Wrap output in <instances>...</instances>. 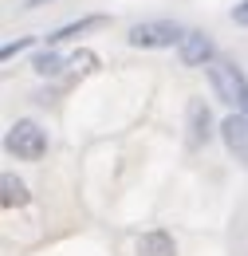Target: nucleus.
Listing matches in <instances>:
<instances>
[{
    "mask_svg": "<svg viewBox=\"0 0 248 256\" xmlns=\"http://www.w3.org/2000/svg\"><path fill=\"white\" fill-rule=\"evenodd\" d=\"M209 83H213V91L224 106H232V110H244L248 114V79L240 75V67L228 64V60H213L209 64Z\"/></svg>",
    "mask_w": 248,
    "mask_h": 256,
    "instance_id": "obj_1",
    "label": "nucleus"
},
{
    "mask_svg": "<svg viewBox=\"0 0 248 256\" xmlns=\"http://www.w3.org/2000/svg\"><path fill=\"white\" fill-rule=\"evenodd\" d=\"M4 146H8V154L20 162H40L48 154V134L36 126L32 118H20V122H12L8 126V138H4Z\"/></svg>",
    "mask_w": 248,
    "mask_h": 256,
    "instance_id": "obj_2",
    "label": "nucleus"
},
{
    "mask_svg": "<svg viewBox=\"0 0 248 256\" xmlns=\"http://www.w3.org/2000/svg\"><path fill=\"white\" fill-rule=\"evenodd\" d=\"M130 48H142V52H158V48H174L186 40V28L174 24V20H150V24H134L130 28Z\"/></svg>",
    "mask_w": 248,
    "mask_h": 256,
    "instance_id": "obj_3",
    "label": "nucleus"
},
{
    "mask_svg": "<svg viewBox=\"0 0 248 256\" xmlns=\"http://www.w3.org/2000/svg\"><path fill=\"white\" fill-rule=\"evenodd\" d=\"M182 52V64L186 67H209L213 64V40L205 32H186V40L178 44Z\"/></svg>",
    "mask_w": 248,
    "mask_h": 256,
    "instance_id": "obj_4",
    "label": "nucleus"
},
{
    "mask_svg": "<svg viewBox=\"0 0 248 256\" xmlns=\"http://www.w3.org/2000/svg\"><path fill=\"white\" fill-rule=\"evenodd\" d=\"M220 138H224V146H228L232 154L248 158V114L244 110H232V114L220 122Z\"/></svg>",
    "mask_w": 248,
    "mask_h": 256,
    "instance_id": "obj_5",
    "label": "nucleus"
},
{
    "mask_svg": "<svg viewBox=\"0 0 248 256\" xmlns=\"http://www.w3.org/2000/svg\"><path fill=\"white\" fill-rule=\"evenodd\" d=\"M209 138H213V114H209V106L197 98V102H189V146L201 150Z\"/></svg>",
    "mask_w": 248,
    "mask_h": 256,
    "instance_id": "obj_6",
    "label": "nucleus"
},
{
    "mask_svg": "<svg viewBox=\"0 0 248 256\" xmlns=\"http://www.w3.org/2000/svg\"><path fill=\"white\" fill-rule=\"evenodd\" d=\"M134 252L138 256H178V244H174V236L166 228H150V232H142L134 240Z\"/></svg>",
    "mask_w": 248,
    "mask_h": 256,
    "instance_id": "obj_7",
    "label": "nucleus"
},
{
    "mask_svg": "<svg viewBox=\"0 0 248 256\" xmlns=\"http://www.w3.org/2000/svg\"><path fill=\"white\" fill-rule=\"evenodd\" d=\"M102 24H106V16H83V20H75V24H63V28H56V32L48 36V48H56L63 40H75V36L91 32V28H102Z\"/></svg>",
    "mask_w": 248,
    "mask_h": 256,
    "instance_id": "obj_8",
    "label": "nucleus"
},
{
    "mask_svg": "<svg viewBox=\"0 0 248 256\" xmlns=\"http://www.w3.org/2000/svg\"><path fill=\"white\" fill-rule=\"evenodd\" d=\"M0 205H4V209H20V205H28V186H24L20 178L4 174V178H0Z\"/></svg>",
    "mask_w": 248,
    "mask_h": 256,
    "instance_id": "obj_9",
    "label": "nucleus"
},
{
    "mask_svg": "<svg viewBox=\"0 0 248 256\" xmlns=\"http://www.w3.org/2000/svg\"><path fill=\"white\" fill-rule=\"evenodd\" d=\"M63 67H67V60H60V56H56L52 48H48V52H40V56L32 60V71H36V75H44V79H52V75H60Z\"/></svg>",
    "mask_w": 248,
    "mask_h": 256,
    "instance_id": "obj_10",
    "label": "nucleus"
},
{
    "mask_svg": "<svg viewBox=\"0 0 248 256\" xmlns=\"http://www.w3.org/2000/svg\"><path fill=\"white\" fill-rule=\"evenodd\" d=\"M67 67H71L75 75H91L94 67H98V60H94V52H75V56L67 60Z\"/></svg>",
    "mask_w": 248,
    "mask_h": 256,
    "instance_id": "obj_11",
    "label": "nucleus"
},
{
    "mask_svg": "<svg viewBox=\"0 0 248 256\" xmlns=\"http://www.w3.org/2000/svg\"><path fill=\"white\" fill-rule=\"evenodd\" d=\"M28 48H32V36H24V40H16V44H4V52H0V60L8 64L12 56H20V52H28Z\"/></svg>",
    "mask_w": 248,
    "mask_h": 256,
    "instance_id": "obj_12",
    "label": "nucleus"
},
{
    "mask_svg": "<svg viewBox=\"0 0 248 256\" xmlns=\"http://www.w3.org/2000/svg\"><path fill=\"white\" fill-rule=\"evenodd\" d=\"M232 20H236L240 28H248V0H244V4H236V8H232Z\"/></svg>",
    "mask_w": 248,
    "mask_h": 256,
    "instance_id": "obj_13",
    "label": "nucleus"
},
{
    "mask_svg": "<svg viewBox=\"0 0 248 256\" xmlns=\"http://www.w3.org/2000/svg\"><path fill=\"white\" fill-rule=\"evenodd\" d=\"M40 4H48V0H28V8H40Z\"/></svg>",
    "mask_w": 248,
    "mask_h": 256,
    "instance_id": "obj_14",
    "label": "nucleus"
},
{
    "mask_svg": "<svg viewBox=\"0 0 248 256\" xmlns=\"http://www.w3.org/2000/svg\"><path fill=\"white\" fill-rule=\"evenodd\" d=\"M244 162H248V158H244Z\"/></svg>",
    "mask_w": 248,
    "mask_h": 256,
    "instance_id": "obj_15",
    "label": "nucleus"
}]
</instances>
